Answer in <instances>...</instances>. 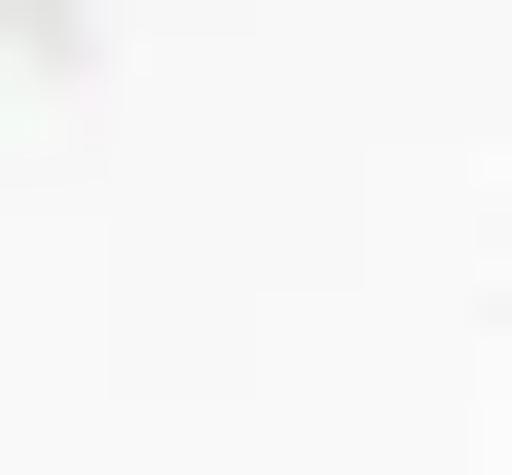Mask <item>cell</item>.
Segmentation results:
<instances>
[{
	"label": "cell",
	"instance_id": "6da1fadb",
	"mask_svg": "<svg viewBox=\"0 0 512 475\" xmlns=\"http://www.w3.org/2000/svg\"><path fill=\"white\" fill-rule=\"evenodd\" d=\"M74 37H110V0H0V74H74Z\"/></svg>",
	"mask_w": 512,
	"mask_h": 475
}]
</instances>
